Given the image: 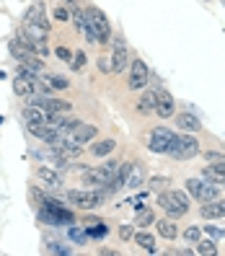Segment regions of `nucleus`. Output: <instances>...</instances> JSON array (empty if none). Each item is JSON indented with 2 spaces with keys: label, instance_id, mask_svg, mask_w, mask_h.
Instances as JSON below:
<instances>
[{
  "label": "nucleus",
  "instance_id": "nucleus-1",
  "mask_svg": "<svg viewBox=\"0 0 225 256\" xmlns=\"http://www.w3.org/2000/svg\"><path fill=\"white\" fill-rule=\"evenodd\" d=\"M86 39L91 44H106L112 39V24L106 18V13L96 6L86 8V28H83Z\"/></svg>",
  "mask_w": 225,
  "mask_h": 256
},
{
  "label": "nucleus",
  "instance_id": "nucleus-2",
  "mask_svg": "<svg viewBox=\"0 0 225 256\" xmlns=\"http://www.w3.org/2000/svg\"><path fill=\"white\" fill-rule=\"evenodd\" d=\"M42 212H39V220L42 222H47V225H54V228H60V225H72L75 222V218H72V212L68 207H62V202H57V200H52V197H47L44 194L42 197Z\"/></svg>",
  "mask_w": 225,
  "mask_h": 256
},
{
  "label": "nucleus",
  "instance_id": "nucleus-3",
  "mask_svg": "<svg viewBox=\"0 0 225 256\" xmlns=\"http://www.w3.org/2000/svg\"><path fill=\"white\" fill-rule=\"evenodd\" d=\"M158 204L163 207V212L168 218H184L189 212V197L186 192H178V189H163L158 192Z\"/></svg>",
  "mask_w": 225,
  "mask_h": 256
},
{
  "label": "nucleus",
  "instance_id": "nucleus-4",
  "mask_svg": "<svg viewBox=\"0 0 225 256\" xmlns=\"http://www.w3.org/2000/svg\"><path fill=\"white\" fill-rule=\"evenodd\" d=\"M65 200L75 207L80 210H98L104 204V200H106V194H104V189H70L65 192Z\"/></svg>",
  "mask_w": 225,
  "mask_h": 256
},
{
  "label": "nucleus",
  "instance_id": "nucleus-5",
  "mask_svg": "<svg viewBox=\"0 0 225 256\" xmlns=\"http://www.w3.org/2000/svg\"><path fill=\"white\" fill-rule=\"evenodd\" d=\"M112 72H116V75H122L124 72V68H130V50H127V42H124V36H119V34H112Z\"/></svg>",
  "mask_w": 225,
  "mask_h": 256
},
{
  "label": "nucleus",
  "instance_id": "nucleus-6",
  "mask_svg": "<svg viewBox=\"0 0 225 256\" xmlns=\"http://www.w3.org/2000/svg\"><path fill=\"white\" fill-rule=\"evenodd\" d=\"M168 156L176 158V160H189L194 156H200V140L194 134H178L176 142L171 145Z\"/></svg>",
  "mask_w": 225,
  "mask_h": 256
},
{
  "label": "nucleus",
  "instance_id": "nucleus-7",
  "mask_svg": "<svg viewBox=\"0 0 225 256\" xmlns=\"http://www.w3.org/2000/svg\"><path fill=\"white\" fill-rule=\"evenodd\" d=\"M148 83H150V70H148V65H145V60L132 57V60H130V75H127L130 91H145Z\"/></svg>",
  "mask_w": 225,
  "mask_h": 256
},
{
  "label": "nucleus",
  "instance_id": "nucleus-8",
  "mask_svg": "<svg viewBox=\"0 0 225 256\" xmlns=\"http://www.w3.org/2000/svg\"><path fill=\"white\" fill-rule=\"evenodd\" d=\"M156 114L160 119H168V116L176 114V101H174V96L166 91V88H158L156 91Z\"/></svg>",
  "mask_w": 225,
  "mask_h": 256
},
{
  "label": "nucleus",
  "instance_id": "nucleus-9",
  "mask_svg": "<svg viewBox=\"0 0 225 256\" xmlns=\"http://www.w3.org/2000/svg\"><path fill=\"white\" fill-rule=\"evenodd\" d=\"M24 21L26 24H34L39 28H44V32H50V18H47V8H44V3H34V6H28V10L24 13Z\"/></svg>",
  "mask_w": 225,
  "mask_h": 256
},
{
  "label": "nucleus",
  "instance_id": "nucleus-10",
  "mask_svg": "<svg viewBox=\"0 0 225 256\" xmlns=\"http://www.w3.org/2000/svg\"><path fill=\"white\" fill-rule=\"evenodd\" d=\"M21 116L26 124H52V114L44 112L42 106H36V104H26Z\"/></svg>",
  "mask_w": 225,
  "mask_h": 256
},
{
  "label": "nucleus",
  "instance_id": "nucleus-11",
  "mask_svg": "<svg viewBox=\"0 0 225 256\" xmlns=\"http://www.w3.org/2000/svg\"><path fill=\"white\" fill-rule=\"evenodd\" d=\"M36 178L44 186H50V189H60V186H62V174H60L57 168H50V166H39V168H36Z\"/></svg>",
  "mask_w": 225,
  "mask_h": 256
},
{
  "label": "nucleus",
  "instance_id": "nucleus-12",
  "mask_svg": "<svg viewBox=\"0 0 225 256\" xmlns=\"http://www.w3.org/2000/svg\"><path fill=\"white\" fill-rule=\"evenodd\" d=\"M96 134H98V130L94 127V124H86V122H80L78 127H75L68 138L70 140H75L78 145H86V142H91V140H96Z\"/></svg>",
  "mask_w": 225,
  "mask_h": 256
},
{
  "label": "nucleus",
  "instance_id": "nucleus-13",
  "mask_svg": "<svg viewBox=\"0 0 225 256\" xmlns=\"http://www.w3.org/2000/svg\"><path fill=\"white\" fill-rule=\"evenodd\" d=\"M200 215H202L204 220L225 218V200H210V202H202V207H200Z\"/></svg>",
  "mask_w": 225,
  "mask_h": 256
},
{
  "label": "nucleus",
  "instance_id": "nucleus-14",
  "mask_svg": "<svg viewBox=\"0 0 225 256\" xmlns=\"http://www.w3.org/2000/svg\"><path fill=\"white\" fill-rule=\"evenodd\" d=\"M145 184V166L142 163H130V171H127V189H140Z\"/></svg>",
  "mask_w": 225,
  "mask_h": 256
},
{
  "label": "nucleus",
  "instance_id": "nucleus-15",
  "mask_svg": "<svg viewBox=\"0 0 225 256\" xmlns=\"http://www.w3.org/2000/svg\"><path fill=\"white\" fill-rule=\"evenodd\" d=\"M18 39L26 44L32 52H36L39 57H47L50 54V47H47V39H36V36H28L26 32H18Z\"/></svg>",
  "mask_w": 225,
  "mask_h": 256
},
{
  "label": "nucleus",
  "instance_id": "nucleus-16",
  "mask_svg": "<svg viewBox=\"0 0 225 256\" xmlns=\"http://www.w3.org/2000/svg\"><path fill=\"white\" fill-rule=\"evenodd\" d=\"M176 127L184 130V132H200V130H202V122H200L194 114L182 112V114H176Z\"/></svg>",
  "mask_w": 225,
  "mask_h": 256
},
{
  "label": "nucleus",
  "instance_id": "nucleus-17",
  "mask_svg": "<svg viewBox=\"0 0 225 256\" xmlns=\"http://www.w3.org/2000/svg\"><path fill=\"white\" fill-rule=\"evenodd\" d=\"M202 178L204 182H212V184H225V168L220 163H210V166H204L202 168Z\"/></svg>",
  "mask_w": 225,
  "mask_h": 256
},
{
  "label": "nucleus",
  "instance_id": "nucleus-18",
  "mask_svg": "<svg viewBox=\"0 0 225 256\" xmlns=\"http://www.w3.org/2000/svg\"><path fill=\"white\" fill-rule=\"evenodd\" d=\"M156 233L160 236V238H166V240H174L176 236H178V228L174 225V218H163V220H156Z\"/></svg>",
  "mask_w": 225,
  "mask_h": 256
},
{
  "label": "nucleus",
  "instance_id": "nucleus-19",
  "mask_svg": "<svg viewBox=\"0 0 225 256\" xmlns=\"http://www.w3.org/2000/svg\"><path fill=\"white\" fill-rule=\"evenodd\" d=\"M13 91H16V96H21V98H32L36 94V86L32 80L21 78V75H16V80H13Z\"/></svg>",
  "mask_w": 225,
  "mask_h": 256
},
{
  "label": "nucleus",
  "instance_id": "nucleus-20",
  "mask_svg": "<svg viewBox=\"0 0 225 256\" xmlns=\"http://www.w3.org/2000/svg\"><path fill=\"white\" fill-rule=\"evenodd\" d=\"M150 138H158V140H163V142L168 145V150H171V145L176 142V138H178V134H176L174 130H168V127L158 124V127H153V132H150Z\"/></svg>",
  "mask_w": 225,
  "mask_h": 256
},
{
  "label": "nucleus",
  "instance_id": "nucleus-21",
  "mask_svg": "<svg viewBox=\"0 0 225 256\" xmlns=\"http://www.w3.org/2000/svg\"><path fill=\"white\" fill-rule=\"evenodd\" d=\"M134 244H138L142 251H148V254H156L158 248H156V238L150 236V233H145V228L140 230V233H134Z\"/></svg>",
  "mask_w": 225,
  "mask_h": 256
},
{
  "label": "nucleus",
  "instance_id": "nucleus-22",
  "mask_svg": "<svg viewBox=\"0 0 225 256\" xmlns=\"http://www.w3.org/2000/svg\"><path fill=\"white\" fill-rule=\"evenodd\" d=\"M138 112H140V114L156 112V91H145V94L138 98Z\"/></svg>",
  "mask_w": 225,
  "mask_h": 256
},
{
  "label": "nucleus",
  "instance_id": "nucleus-23",
  "mask_svg": "<svg viewBox=\"0 0 225 256\" xmlns=\"http://www.w3.org/2000/svg\"><path fill=\"white\" fill-rule=\"evenodd\" d=\"M114 148H116V142H114L112 138H106V140H101V142H94L91 153H94L96 158H104V156H109V153H112Z\"/></svg>",
  "mask_w": 225,
  "mask_h": 256
},
{
  "label": "nucleus",
  "instance_id": "nucleus-24",
  "mask_svg": "<svg viewBox=\"0 0 225 256\" xmlns=\"http://www.w3.org/2000/svg\"><path fill=\"white\" fill-rule=\"evenodd\" d=\"M153 222H156L153 210H148V207L138 210V218H134V225H138V228H148V225H153Z\"/></svg>",
  "mask_w": 225,
  "mask_h": 256
},
{
  "label": "nucleus",
  "instance_id": "nucleus-25",
  "mask_svg": "<svg viewBox=\"0 0 225 256\" xmlns=\"http://www.w3.org/2000/svg\"><path fill=\"white\" fill-rule=\"evenodd\" d=\"M194 254H207V256H215V254H218L215 240H204V238H200V240H197V248H194Z\"/></svg>",
  "mask_w": 225,
  "mask_h": 256
},
{
  "label": "nucleus",
  "instance_id": "nucleus-26",
  "mask_svg": "<svg viewBox=\"0 0 225 256\" xmlns=\"http://www.w3.org/2000/svg\"><path fill=\"white\" fill-rule=\"evenodd\" d=\"M210 200H218V184L204 182L202 184V194H200V202H210Z\"/></svg>",
  "mask_w": 225,
  "mask_h": 256
},
{
  "label": "nucleus",
  "instance_id": "nucleus-27",
  "mask_svg": "<svg viewBox=\"0 0 225 256\" xmlns=\"http://www.w3.org/2000/svg\"><path fill=\"white\" fill-rule=\"evenodd\" d=\"M119 163H122V160H104V163L98 166V168H101V174H104V176H106L109 182H112V178L116 176V168H119Z\"/></svg>",
  "mask_w": 225,
  "mask_h": 256
},
{
  "label": "nucleus",
  "instance_id": "nucleus-28",
  "mask_svg": "<svg viewBox=\"0 0 225 256\" xmlns=\"http://www.w3.org/2000/svg\"><path fill=\"white\" fill-rule=\"evenodd\" d=\"M202 184H204L202 178H186V192H189L197 202H200V194H202Z\"/></svg>",
  "mask_w": 225,
  "mask_h": 256
},
{
  "label": "nucleus",
  "instance_id": "nucleus-29",
  "mask_svg": "<svg viewBox=\"0 0 225 256\" xmlns=\"http://www.w3.org/2000/svg\"><path fill=\"white\" fill-rule=\"evenodd\" d=\"M86 62H88L86 52H75V54H72V60H70V68H72L75 72H80V70L86 68Z\"/></svg>",
  "mask_w": 225,
  "mask_h": 256
},
{
  "label": "nucleus",
  "instance_id": "nucleus-30",
  "mask_svg": "<svg viewBox=\"0 0 225 256\" xmlns=\"http://www.w3.org/2000/svg\"><path fill=\"white\" fill-rule=\"evenodd\" d=\"M200 238H202V228H200V225H192V228L184 230V240H189V244H197Z\"/></svg>",
  "mask_w": 225,
  "mask_h": 256
},
{
  "label": "nucleus",
  "instance_id": "nucleus-31",
  "mask_svg": "<svg viewBox=\"0 0 225 256\" xmlns=\"http://www.w3.org/2000/svg\"><path fill=\"white\" fill-rule=\"evenodd\" d=\"M68 236H70V238L75 240V244H80V246H83L86 240H88V233H86V230H80V228H75V225H70V230H68Z\"/></svg>",
  "mask_w": 225,
  "mask_h": 256
},
{
  "label": "nucleus",
  "instance_id": "nucleus-32",
  "mask_svg": "<svg viewBox=\"0 0 225 256\" xmlns=\"http://www.w3.org/2000/svg\"><path fill=\"white\" fill-rule=\"evenodd\" d=\"M148 148L150 150H153V153H168V145L166 142H163V140H158V138H150V142H148Z\"/></svg>",
  "mask_w": 225,
  "mask_h": 256
},
{
  "label": "nucleus",
  "instance_id": "nucleus-33",
  "mask_svg": "<svg viewBox=\"0 0 225 256\" xmlns=\"http://www.w3.org/2000/svg\"><path fill=\"white\" fill-rule=\"evenodd\" d=\"M166 186H168L166 176H153V178H150V189H153V192H163Z\"/></svg>",
  "mask_w": 225,
  "mask_h": 256
},
{
  "label": "nucleus",
  "instance_id": "nucleus-34",
  "mask_svg": "<svg viewBox=\"0 0 225 256\" xmlns=\"http://www.w3.org/2000/svg\"><path fill=\"white\" fill-rule=\"evenodd\" d=\"M52 16H54V21H62V24H65V21H70V10H68L65 6H57Z\"/></svg>",
  "mask_w": 225,
  "mask_h": 256
},
{
  "label": "nucleus",
  "instance_id": "nucleus-35",
  "mask_svg": "<svg viewBox=\"0 0 225 256\" xmlns=\"http://www.w3.org/2000/svg\"><path fill=\"white\" fill-rule=\"evenodd\" d=\"M50 86H52V88H68L70 80L62 78V75H50Z\"/></svg>",
  "mask_w": 225,
  "mask_h": 256
},
{
  "label": "nucleus",
  "instance_id": "nucleus-36",
  "mask_svg": "<svg viewBox=\"0 0 225 256\" xmlns=\"http://www.w3.org/2000/svg\"><path fill=\"white\" fill-rule=\"evenodd\" d=\"M109 233V228L104 222H98V225H91V230H88V236H94V238H101V236H106Z\"/></svg>",
  "mask_w": 225,
  "mask_h": 256
},
{
  "label": "nucleus",
  "instance_id": "nucleus-37",
  "mask_svg": "<svg viewBox=\"0 0 225 256\" xmlns=\"http://www.w3.org/2000/svg\"><path fill=\"white\" fill-rule=\"evenodd\" d=\"M145 202H148V192H140V194H138V197H134L130 204H132L134 210H142V207H145Z\"/></svg>",
  "mask_w": 225,
  "mask_h": 256
},
{
  "label": "nucleus",
  "instance_id": "nucleus-38",
  "mask_svg": "<svg viewBox=\"0 0 225 256\" xmlns=\"http://www.w3.org/2000/svg\"><path fill=\"white\" fill-rule=\"evenodd\" d=\"M98 70H101V72H109V70H112V57H109V54H101V57H98Z\"/></svg>",
  "mask_w": 225,
  "mask_h": 256
},
{
  "label": "nucleus",
  "instance_id": "nucleus-39",
  "mask_svg": "<svg viewBox=\"0 0 225 256\" xmlns=\"http://www.w3.org/2000/svg\"><path fill=\"white\" fill-rule=\"evenodd\" d=\"M204 160H210V163H220V160H225V156L218 153V150H207V153H204Z\"/></svg>",
  "mask_w": 225,
  "mask_h": 256
},
{
  "label": "nucleus",
  "instance_id": "nucleus-40",
  "mask_svg": "<svg viewBox=\"0 0 225 256\" xmlns=\"http://www.w3.org/2000/svg\"><path fill=\"white\" fill-rule=\"evenodd\" d=\"M54 52H57V57H60V60H65V62H70V60H72V52H70L68 47H57Z\"/></svg>",
  "mask_w": 225,
  "mask_h": 256
},
{
  "label": "nucleus",
  "instance_id": "nucleus-41",
  "mask_svg": "<svg viewBox=\"0 0 225 256\" xmlns=\"http://www.w3.org/2000/svg\"><path fill=\"white\" fill-rule=\"evenodd\" d=\"M132 225H119V238H122V240H127V238H132Z\"/></svg>",
  "mask_w": 225,
  "mask_h": 256
},
{
  "label": "nucleus",
  "instance_id": "nucleus-42",
  "mask_svg": "<svg viewBox=\"0 0 225 256\" xmlns=\"http://www.w3.org/2000/svg\"><path fill=\"white\" fill-rule=\"evenodd\" d=\"M47 251H50V254H70V248H65L62 244H50Z\"/></svg>",
  "mask_w": 225,
  "mask_h": 256
},
{
  "label": "nucleus",
  "instance_id": "nucleus-43",
  "mask_svg": "<svg viewBox=\"0 0 225 256\" xmlns=\"http://www.w3.org/2000/svg\"><path fill=\"white\" fill-rule=\"evenodd\" d=\"M207 233L212 236V238H225V230H220V228H215V225H207Z\"/></svg>",
  "mask_w": 225,
  "mask_h": 256
},
{
  "label": "nucleus",
  "instance_id": "nucleus-44",
  "mask_svg": "<svg viewBox=\"0 0 225 256\" xmlns=\"http://www.w3.org/2000/svg\"><path fill=\"white\" fill-rule=\"evenodd\" d=\"M222 189H225V184H222Z\"/></svg>",
  "mask_w": 225,
  "mask_h": 256
}]
</instances>
